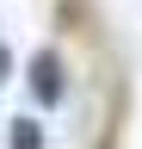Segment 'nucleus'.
<instances>
[{
	"instance_id": "nucleus-1",
	"label": "nucleus",
	"mask_w": 142,
	"mask_h": 149,
	"mask_svg": "<svg viewBox=\"0 0 142 149\" xmlns=\"http://www.w3.org/2000/svg\"><path fill=\"white\" fill-rule=\"evenodd\" d=\"M25 87H31L37 106H62V100H68V68H62V56H56V50H37V56L25 62Z\"/></svg>"
},
{
	"instance_id": "nucleus-2",
	"label": "nucleus",
	"mask_w": 142,
	"mask_h": 149,
	"mask_svg": "<svg viewBox=\"0 0 142 149\" xmlns=\"http://www.w3.org/2000/svg\"><path fill=\"white\" fill-rule=\"evenodd\" d=\"M6 149H49V137H43V124L25 112V118H12V124H6Z\"/></svg>"
},
{
	"instance_id": "nucleus-3",
	"label": "nucleus",
	"mask_w": 142,
	"mask_h": 149,
	"mask_svg": "<svg viewBox=\"0 0 142 149\" xmlns=\"http://www.w3.org/2000/svg\"><path fill=\"white\" fill-rule=\"evenodd\" d=\"M0 81H12V50H6V37H0Z\"/></svg>"
}]
</instances>
